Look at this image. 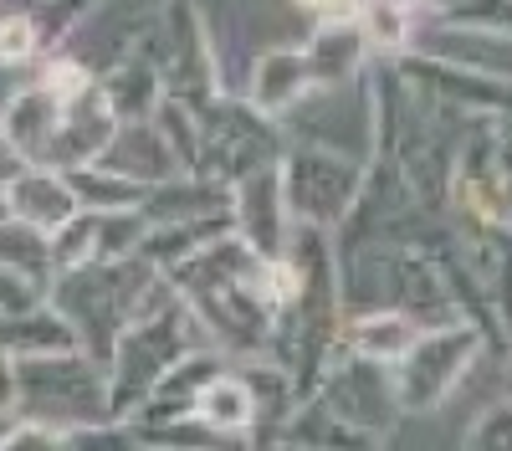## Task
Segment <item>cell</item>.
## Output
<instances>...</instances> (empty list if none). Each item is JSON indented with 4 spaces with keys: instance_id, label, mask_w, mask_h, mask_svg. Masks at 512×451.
Instances as JSON below:
<instances>
[{
    "instance_id": "ba28073f",
    "label": "cell",
    "mask_w": 512,
    "mask_h": 451,
    "mask_svg": "<svg viewBox=\"0 0 512 451\" xmlns=\"http://www.w3.org/2000/svg\"><path fill=\"white\" fill-rule=\"evenodd\" d=\"M103 159H108L103 170L134 180V185H144V190L175 175V154L164 149V139H159L154 123H118V134L108 139Z\"/></svg>"
},
{
    "instance_id": "6da1fadb",
    "label": "cell",
    "mask_w": 512,
    "mask_h": 451,
    "mask_svg": "<svg viewBox=\"0 0 512 451\" xmlns=\"http://www.w3.org/2000/svg\"><path fill=\"white\" fill-rule=\"evenodd\" d=\"M482 354V328L477 323H446V328H425L415 339V349L395 364V405L400 416H431L441 410L456 385L466 380V369Z\"/></svg>"
},
{
    "instance_id": "ac0fdd59",
    "label": "cell",
    "mask_w": 512,
    "mask_h": 451,
    "mask_svg": "<svg viewBox=\"0 0 512 451\" xmlns=\"http://www.w3.org/2000/svg\"><path fill=\"white\" fill-rule=\"evenodd\" d=\"M36 26H31V16L26 11H16V16H6L0 21V62H26L31 52H36Z\"/></svg>"
},
{
    "instance_id": "ffe728a7",
    "label": "cell",
    "mask_w": 512,
    "mask_h": 451,
    "mask_svg": "<svg viewBox=\"0 0 512 451\" xmlns=\"http://www.w3.org/2000/svg\"><path fill=\"white\" fill-rule=\"evenodd\" d=\"M0 410H16V359L0 349Z\"/></svg>"
},
{
    "instance_id": "8fae6325",
    "label": "cell",
    "mask_w": 512,
    "mask_h": 451,
    "mask_svg": "<svg viewBox=\"0 0 512 451\" xmlns=\"http://www.w3.org/2000/svg\"><path fill=\"white\" fill-rule=\"evenodd\" d=\"M308 88H313V77H308V57H303V52L272 47V52L256 57V72H251V103L262 108V113H282V108H292Z\"/></svg>"
},
{
    "instance_id": "3957f363",
    "label": "cell",
    "mask_w": 512,
    "mask_h": 451,
    "mask_svg": "<svg viewBox=\"0 0 512 451\" xmlns=\"http://www.w3.org/2000/svg\"><path fill=\"white\" fill-rule=\"evenodd\" d=\"M313 400L328 410V416H338L344 426H354L364 436H379L400 416L390 375H384V364H369V359H349V364L328 369V380L318 385Z\"/></svg>"
},
{
    "instance_id": "30bf717a",
    "label": "cell",
    "mask_w": 512,
    "mask_h": 451,
    "mask_svg": "<svg viewBox=\"0 0 512 451\" xmlns=\"http://www.w3.org/2000/svg\"><path fill=\"white\" fill-rule=\"evenodd\" d=\"M349 349H354V359H369V364H400L410 349H415V339H420V328L400 313V308H374V313H359L354 323H349Z\"/></svg>"
},
{
    "instance_id": "603a6c76",
    "label": "cell",
    "mask_w": 512,
    "mask_h": 451,
    "mask_svg": "<svg viewBox=\"0 0 512 451\" xmlns=\"http://www.w3.org/2000/svg\"><path fill=\"white\" fill-rule=\"evenodd\" d=\"M405 6H441V11H451L456 0H405Z\"/></svg>"
},
{
    "instance_id": "7a4b0ae2",
    "label": "cell",
    "mask_w": 512,
    "mask_h": 451,
    "mask_svg": "<svg viewBox=\"0 0 512 451\" xmlns=\"http://www.w3.org/2000/svg\"><path fill=\"white\" fill-rule=\"evenodd\" d=\"M359 195V170L349 159H333L323 149H303L282 170V200L287 216L297 211L303 221H338Z\"/></svg>"
},
{
    "instance_id": "9a60e30c",
    "label": "cell",
    "mask_w": 512,
    "mask_h": 451,
    "mask_svg": "<svg viewBox=\"0 0 512 451\" xmlns=\"http://www.w3.org/2000/svg\"><path fill=\"white\" fill-rule=\"evenodd\" d=\"M354 26L364 31V41H374V47H405L410 31H415V16H410L405 0H359Z\"/></svg>"
},
{
    "instance_id": "d6986e66",
    "label": "cell",
    "mask_w": 512,
    "mask_h": 451,
    "mask_svg": "<svg viewBox=\"0 0 512 451\" xmlns=\"http://www.w3.org/2000/svg\"><path fill=\"white\" fill-rule=\"evenodd\" d=\"M31 308H41V293H36V282H26L21 272H0V323L6 318H21V313H31Z\"/></svg>"
},
{
    "instance_id": "cb8c5ba5",
    "label": "cell",
    "mask_w": 512,
    "mask_h": 451,
    "mask_svg": "<svg viewBox=\"0 0 512 451\" xmlns=\"http://www.w3.org/2000/svg\"><path fill=\"white\" fill-rule=\"evenodd\" d=\"M507 400H512V375H507Z\"/></svg>"
},
{
    "instance_id": "5b68a950",
    "label": "cell",
    "mask_w": 512,
    "mask_h": 451,
    "mask_svg": "<svg viewBox=\"0 0 512 451\" xmlns=\"http://www.w3.org/2000/svg\"><path fill=\"white\" fill-rule=\"evenodd\" d=\"M0 190H6V216H16V221H21L26 231H36V236H52V231H62V226L77 216V200H72L67 180L52 175V170L11 175Z\"/></svg>"
},
{
    "instance_id": "2e32d148",
    "label": "cell",
    "mask_w": 512,
    "mask_h": 451,
    "mask_svg": "<svg viewBox=\"0 0 512 451\" xmlns=\"http://www.w3.org/2000/svg\"><path fill=\"white\" fill-rule=\"evenodd\" d=\"M466 451H512V400L487 405L466 431Z\"/></svg>"
},
{
    "instance_id": "5bb4252c",
    "label": "cell",
    "mask_w": 512,
    "mask_h": 451,
    "mask_svg": "<svg viewBox=\"0 0 512 451\" xmlns=\"http://www.w3.org/2000/svg\"><path fill=\"white\" fill-rule=\"evenodd\" d=\"M308 57V77L323 82V88H338V82H349L364 62V36L354 26H323L313 36V47L303 52Z\"/></svg>"
},
{
    "instance_id": "7c38bea8",
    "label": "cell",
    "mask_w": 512,
    "mask_h": 451,
    "mask_svg": "<svg viewBox=\"0 0 512 451\" xmlns=\"http://www.w3.org/2000/svg\"><path fill=\"white\" fill-rule=\"evenodd\" d=\"M77 211L88 205V216H128V211H144L149 205V190L123 180L113 170H103V164H82V170H62Z\"/></svg>"
},
{
    "instance_id": "8992f818",
    "label": "cell",
    "mask_w": 512,
    "mask_h": 451,
    "mask_svg": "<svg viewBox=\"0 0 512 451\" xmlns=\"http://www.w3.org/2000/svg\"><path fill=\"white\" fill-rule=\"evenodd\" d=\"M236 216H241V231L251 241V252L272 262L282 257V241L292 231V216H287V200H282V175L277 170H262V175H251L236 195Z\"/></svg>"
},
{
    "instance_id": "52a82bcc",
    "label": "cell",
    "mask_w": 512,
    "mask_h": 451,
    "mask_svg": "<svg viewBox=\"0 0 512 451\" xmlns=\"http://www.w3.org/2000/svg\"><path fill=\"white\" fill-rule=\"evenodd\" d=\"M216 375H226L221 369V359L210 354V349H195V354H185L169 375L154 385V395L144 400V410H139V421L134 426H164V421H180V416H190L195 410V400L205 395V385L216 380Z\"/></svg>"
},
{
    "instance_id": "9c48e42d",
    "label": "cell",
    "mask_w": 512,
    "mask_h": 451,
    "mask_svg": "<svg viewBox=\"0 0 512 451\" xmlns=\"http://www.w3.org/2000/svg\"><path fill=\"white\" fill-rule=\"evenodd\" d=\"M0 349H6L16 364H21V359L82 354V349H77V334L67 328V318L52 313V308H31V313H21V318H6V323H0Z\"/></svg>"
},
{
    "instance_id": "4fadbf2b",
    "label": "cell",
    "mask_w": 512,
    "mask_h": 451,
    "mask_svg": "<svg viewBox=\"0 0 512 451\" xmlns=\"http://www.w3.org/2000/svg\"><path fill=\"white\" fill-rule=\"evenodd\" d=\"M190 416L205 421L210 431H221V436L241 441V436L256 431V400H251V390H246L241 375H216V380L205 385V395L195 400Z\"/></svg>"
},
{
    "instance_id": "e0dca14e",
    "label": "cell",
    "mask_w": 512,
    "mask_h": 451,
    "mask_svg": "<svg viewBox=\"0 0 512 451\" xmlns=\"http://www.w3.org/2000/svg\"><path fill=\"white\" fill-rule=\"evenodd\" d=\"M67 451H144V446L134 441V431H128V426H113V421H103V426H82V431H67Z\"/></svg>"
},
{
    "instance_id": "277c9868",
    "label": "cell",
    "mask_w": 512,
    "mask_h": 451,
    "mask_svg": "<svg viewBox=\"0 0 512 451\" xmlns=\"http://www.w3.org/2000/svg\"><path fill=\"white\" fill-rule=\"evenodd\" d=\"M57 113L62 103L41 88H21L11 103H6V118H0V134H6L11 154L36 164V170H47L52 164V144H57Z\"/></svg>"
},
{
    "instance_id": "44dd1931",
    "label": "cell",
    "mask_w": 512,
    "mask_h": 451,
    "mask_svg": "<svg viewBox=\"0 0 512 451\" xmlns=\"http://www.w3.org/2000/svg\"><path fill=\"white\" fill-rule=\"evenodd\" d=\"M16 421H21V416H16V410H0V446H6V436L16 431Z\"/></svg>"
},
{
    "instance_id": "7402d4cb",
    "label": "cell",
    "mask_w": 512,
    "mask_h": 451,
    "mask_svg": "<svg viewBox=\"0 0 512 451\" xmlns=\"http://www.w3.org/2000/svg\"><path fill=\"white\" fill-rule=\"evenodd\" d=\"M297 6H303V11H328V16H333L338 0H297Z\"/></svg>"
}]
</instances>
